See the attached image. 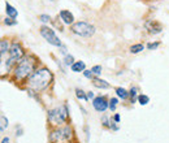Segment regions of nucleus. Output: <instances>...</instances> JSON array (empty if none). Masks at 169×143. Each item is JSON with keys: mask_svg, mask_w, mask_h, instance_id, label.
Segmentation results:
<instances>
[{"mask_svg": "<svg viewBox=\"0 0 169 143\" xmlns=\"http://www.w3.org/2000/svg\"><path fill=\"white\" fill-rule=\"evenodd\" d=\"M91 72H92L94 74H96V76H99V74L102 73V66H100V65H95V66H92V68H91Z\"/></svg>", "mask_w": 169, "mask_h": 143, "instance_id": "obj_20", "label": "nucleus"}, {"mask_svg": "<svg viewBox=\"0 0 169 143\" xmlns=\"http://www.w3.org/2000/svg\"><path fill=\"white\" fill-rule=\"evenodd\" d=\"M1 143H9V138H8V137H7V138H3Z\"/></svg>", "mask_w": 169, "mask_h": 143, "instance_id": "obj_30", "label": "nucleus"}, {"mask_svg": "<svg viewBox=\"0 0 169 143\" xmlns=\"http://www.w3.org/2000/svg\"><path fill=\"white\" fill-rule=\"evenodd\" d=\"M10 20H13V18H10V17H9V18H5V21H4L5 25H9V26H12V25H16V21H10Z\"/></svg>", "mask_w": 169, "mask_h": 143, "instance_id": "obj_27", "label": "nucleus"}, {"mask_svg": "<svg viewBox=\"0 0 169 143\" xmlns=\"http://www.w3.org/2000/svg\"><path fill=\"white\" fill-rule=\"evenodd\" d=\"M52 81V74L51 72L46 68H41V69L33 72L30 77H29V86L35 91H43L49 86Z\"/></svg>", "mask_w": 169, "mask_h": 143, "instance_id": "obj_1", "label": "nucleus"}, {"mask_svg": "<svg viewBox=\"0 0 169 143\" xmlns=\"http://www.w3.org/2000/svg\"><path fill=\"white\" fill-rule=\"evenodd\" d=\"M5 12H7V14L10 17V18H16L17 17V9L14 8V7H12L9 4V3H5Z\"/></svg>", "mask_w": 169, "mask_h": 143, "instance_id": "obj_13", "label": "nucleus"}, {"mask_svg": "<svg viewBox=\"0 0 169 143\" xmlns=\"http://www.w3.org/2000/svg\"><path fill=\"white\" fill-rule=\"evenodd\" d=\"M92 74H94V73H92L91 70H85V72H83V76H85L86 78H92Z\"/></svg>", "mask_w": 169, "mask_h": 143, "instance_id": "obj_26", "label": "nucleus"}, {"mask_svg": "<svg viewBox=\"0 0 169 143\" xmlns=\"http://www.w3.org/2000/svg\"><path fill=\"white\" fill-rule=\"evenodd\" d=\"M1 131H4V129H5V126H8V120L5 119V116L4 114H1Z\"/></svg>", "mask_w": 169, "mask_h": 143, "instance_id": "obj_22", "label": "nucleus"}, {"mask_svg": "<svg viewBox=\"0 0 169 143\" xmlns=\"http://www.w3.org/2000/svg\"><path fill=\"white\" fill-rule=\"evenodd\" d=\"M87 99H95L94 94H92V92H87Z\"/></svg>", "mask_w": 169, "mask_h": 143, "instance_id": "obj_28", "label": "nucleus"}, {"mask_svg": "<svg viewBox=\"0 0 169 143\" xmlns=\"http://www.w3.org/2000/svg\"><path fill=\"white\" fill-rule=\"evenodd\" d=\"M33 72H34V61L25 57L16 65L14 76H16L17 80H25V78L30 77L33 74Z\"/></svg>", "mask_w": 169, "mask_h": 143, "instance_id": "obj_2", "label": "nucleus"}, {"mask_svg": "<svg viewBox=\"0 0 169 143\" xmlns=\"http://www.w3.org/2000/svg\"><path fill=\"white\" fill-rule=\"evenodd\" d=\"M51 1H52V0H51Z\"/></svg>", "mask_w": 169, "mask_h": 143, "instance_id": "obj_31", "label": "nucleus"}, {"mask_svg": "<svg viewBox=\"0 0 169 143\" xmlns=\"http://www.w3.org/2000/svg\"><path fill=\"white\" fill-rule=\"evenodd\" d=\"M137 91H138V88H137V87H131V88H130V92H129V95H130L131 98H133V100L137 98Z\"/></svg>", "mask_w": 169, "mask_h": 143, "instance_id": "obj_24", "label": "nucleus"}, {"mask_svg": "<svg viewBox=\"0 0 169 143\" xmlns=\"http://www.w3.org/2000/svg\"><path fill=\"white\" fill-rule=\"evenodd\" d=\"M111 104H109V108H111V111H114L116 109V105H117V103H118V100L116 99V98H112L111 99Z\"/></svg>", "mask_w": 169, "mask_h": 143, "instance_id": "obj_21", "label": "nucleus"}, {"mask_svg": "<svg viewBox=\"0 0 169 143\" xmlns=\"http://www.w3.org/2000/svg\"><path fill=\"white\" fill-rule=\"evenodd\" d=\"M70 68H72V72H74V73H80V72H85L86 64L83 61H75Z\"/></svg>", "mask_w": 169, "mask_h": 143, "instance_id": "obj_12", "label": "nucleus"}, {"mask_svg": "<svg viewBox=\"0 0 169 143\" xmlns=\"http://www.w3.org/2000/svg\"><path fill=\"white\" fill-rule=\"evenodd\" d=\"M60 18L63 20V22L65 25H70L74 22V16L69 10H60Z\"/></svg>", "mask_w": 169, "mask_h": 143, "instance_id": "obj_10", "label": "nucleus"}, {"mask_svg": "<svg viewBox=\"0 0 169 143\" xmlns=\"http://www.w3.org/2000/svg\"><path fill=\"white\" fill-rule=\"evenodd\" d=\"M7 51H8V42L3 39V41L0 42V52H1V55H4Z\"/></svg>", "mask_w": 169, "mask_h": 143, "instance_id": "obj_17", "label": "nucleus"}, {"mask_svg": "<svg viewBox=\"0 0 169 143\" xmlns=\"http://www.w3.org/2000/svg\"><path fill=\"white\" fill-rule=\"evenodd\" d=\"M22 56H24L22 47H21L18 43H13L12 47L9 48V59L14 63V61H17V60H20Z\"/></svg>", "mask_w": 169, "mask_h": 143, "instance_id": "obj_7", "label": "nucleus"}, {"mask_svg": "<svg viewBox=\"0 0 169 143\" xmlns=\"http://www.w3.org/2000/svg\"><path fill=\"white\" fill-rule=\"evenodd\" d=\"M41 35L49 43V44L55 46V47H61V46H63V44H61V41L59 39V37L55 34V31H53L51 27L42 26L41 27Z\"/></svg>", "mask_w": 169, "mask_h": 143, "instance_id": "obj_5", "label": "nucleus"}, {"mask_svg": "<svg viewBox=\"0 0 169 143\" xmlns=\"http://www.w3.org/2000/svg\"><path fill=\"white\" fill-rule=\"evenodd\" d=\"M146 29L150 31L151 34H159L161 30H163V27H161V25L159 22H156V21H147L146 22Z\"/></svg>", "mask_w": 169, "mask_h": 143, "instance_id": "obj_9", "label": "nucleus"}, {"mask_svg": "<svg viewBox=\"0 0 169 143\" xmlns=\"http://www.w3.org/2000/svg\"><path fill=\"white\" fill-rule=\"evenodd\" d=\"M113 119H114V121H116V122H118V121H120V114H114V117H113Z\"/></svg>", "mask_w": 169, "mask_h": 143, "instance_id": "obj_29", "label": "nucleus"}, {"mask_svg": "<svg viewBox=\"0 0 169 143\" xmlns=\"http://www.w3.org/2000/svg\"><path fill=\"white\" fill-rule=\"evenodd\" d=\"M72 31H73L75 35H80V37H85V38H90V37L94 35L95 27L92 26V25L87 24V22L81 21V22L73 24V26H72Z\"/></svg>", "mask_w": 169, "mask_h": 143, "instance_id": "obj_4", "label": "nucleus"}, {"mask_svg": "<svg viewBox=\"0 0 169 143\" xmlns=\"http://www.w3.org/2000/svg\"><path fill=\"white\" fill-rule=\"evenodd\" d=\"M39 18H41L42 22H48V21L51 20V18H49L48 14H41V17H39Z\"/></svg>", "mask_w": 169, "mask_h": 143, "instance_id": "obj_25", "label": "nucleus"}, {"mask_svg": "<svg viewBox=\"0 0 169 143\" xmlns=\"http://www.w3.org/2000/svg\"><path fill=\"white\" fill-rule=\"evenodd\" d=\"M92 83H94V86L95 87H98V88H109L108 82H106L104 80H100V78H98V77L92 78Z\"/></svg>", "mask_w": 169, "mask_h": 143, "instance_id": "obj_11", "label": "nucleus"}, {"mask_svg": "<svg viewBox=\"0 0 169 143\" xmlns=\"http://www.w3.org/2000/svg\"><path fill=\"white\" fill-rule=\"evenodd\" d=\"M66 119H68V108L65 105L57 107V108H53V109L48 111V121L52 125L65 124Z\"/></svg>", "mask_w": 169, "mask_h": 143, "instance_id": "obj_3", "label": "nucleus"}, {"mask_svg": "<svg viewBox=\"0 0 169 143\" xmlns=\"http://www.w3.org/2000/svg\"><path fill=\"white\" fill-rule=\"evenodd\" d=\"M92 105H94L95 111H98V112H104V111L109 107L108 102H107L103 96H98V98L92 99Z\"/></svg>", "mask_w": 169, "mask_h": 143, "instance_id": "obj_8", "label": "nucleus"}, {"mask_svg": "<svg viewBox=\"0 0 169 143\" xmlns=\"http://www.w3.org/2000/svg\"><path fill=\"white\" fill-rule=\"evenodd\" d=\"M138 102H139V104L141 105H146V104H148L150 103V98L147 95H139L138 96Z\"/></svg>", "mask_w": 169, "mask_h": 143, "instance_id": "obj_16", "label": "nucleus"}, {"mask_svg": "<svg viewBox=\"0 0 169 143\" xmlns=\"http://www.w3.org/2000/svg\"><path fill=\"white\" fill-rule=\"evenodd\" d=\"M72 137V130L69 126H65L63 129H57V130H53L51 134H49V142L51 143H59L63 139H69Z\"/></svg>", "mask_w": 169, "mask_h": 143, "instance_id": "obj_6", "label": "nucleus"}, {"mask_svg": "<svg viewBox=\"0 0 169 143\" xmlns=\"http://www.w3.org/2000/svg\"><path fill=\"white\" fill-rule=\"evenodd\" d=\"M116 94H117L118 98H121V99H126V98H128V95H129V92L125 90L124 87H118L117 90H116Z\"/></svg>", "mask_w": 169, "mask_h": 143, "instance_id": "obj_15", "label": "nucleus"}, {"mask_svg": "<svg viewBox=\"0 0 169 143\" xmlns=\"http://www.w3.org/2000/svg\"><path fill=\"white\" fill-rule=\"evenodd\" d=\"M159 46H160V43H159V42L148 43V44H147V48H148V49H156L157 47H159Z\"/></svg>", "mask_w": 169, "mask_h": 143, "instance_id": "obj_23", "label": "nucleus"}, {"mask_svg": "<svg viewBox=\"0 0 169 143\" xmlns=\"http://www.w3.org/2000/svg\"><path fill=\"white\" fill-rule=\"evenodd\" d=\"M75 95H77V98L81 99V100H87V95H85V92L82 90H80V88H75Z\"/></svg>", "mask_w": 169, "mask_h": 143, "instance_id": "obj_18", "label": "nucleus"}, {"mask_svg": "<svg viewBox=\"0 0 169 143\" xmlns=\"http://www.w3.org/2000/svg\"><path fill=\"white\" fill-rule=\"evenodd\" d=\"M143 49H145V46H143L142 43H137V44H133L130 47V52L131 53H139V52H142Z\"/></svg>", "mask_w": 169, "mask_h": 143, "instance_id": "obj_14", "label": "nucleus"}, {"mask_svg": "<svg viewBox=\"0 0 169 143\" xmlns=\"http://www.w3.org/2000/svg\"><path fill=\"white\" fill-rule=\"evenodd\" d=\"M75 61H74V59H73V56H72V55H66L65 56V64H66V65H73V64H74Z\"/></svg>", "mask_w": 169, "mask_h": 143, "instance_id": "obj_19", "label": "nucleus"}]
</instances>
